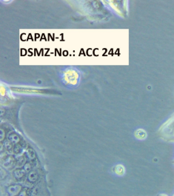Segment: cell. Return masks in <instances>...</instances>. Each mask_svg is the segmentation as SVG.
Returning <instances> with one entry per match:
<instances>
[{"label":"cell","instance_id":"cell-6","mask_svg":"<svg viewBox=\"0 0 174 196\" xmlns=\"http://www.w3.org/2000/svg\"><path fill=\"white\" fill-rule=\"evenodd\" d=\"M27 156H28V158H29L30 160H33L36 158L35 152H34L31 148H29L27 150Z\"/></svg>","mask_w":174,"mask_h":196},{"label":"cell","instance_id":"cell-4","mask_svg":"<svg viewBox=\"0 0 174 196\" xmlns=\"http://www.w3.org/2000/svg\"><path fill=\"white\" fill-rule=\"evenodd\" d=\"M9 139H10V141H11L12 143L18 144L19 142L20 138H19V136H18L16 133H12L9 136Z\"/></svg>","mask_w":174,"mask_h":196},{"label":"cell","instance_id":"cell-9","mask_svg":"<svg viewBox=\"0 0 174 196\" xmlns=\"http://www.w3.org/2000/svg\"><path fill=\"white\" fill-rule=\"evenodd\" d=\"M18 196H30V195H28V192L26 190H21V192L19 194V195Z\"/></svg>","mask_w":174,"mask_h":196},{"label":"cell","instance_id":"cell-3","mask_svg":"<svg viewBox=\"0 0 174 196\" xmlns=\"http://www.w3.org/2000/svg\"><path fill=\"white\" fill-rule=\"evenodd\" d=\"M38 178H39V175L37 173V172L35 171L30 172L28 175V181H29L30 183H35L36 181L38 180Z\"/></svg>","mask_w":174,"mask_h":196},{"label":"cell","instance_id":"cell-5","mask_svg":"<svg viewBox=\"0 0 174 196\" xmlns=\"http://www.w3.org/2000/svg\"><path fill=\"white\" fill-rule=\"evenodd\" d=\"M136 136L139 139H143V138L146 137V133L144 130H142V129H139V130L136 131Z\"/></svg>","mask_w":174,"mask_h":196},{"label":"cell","instance_id":"cell-11","mask_svg":"<svg viewBox=\"0 0 174 196\" xmlns=\"http://www.w3.org/2000/svg\"><path fill=\"white\" fill-rule=\"evenodd\" d=\"M1 133H2V140L4 139V136H5L4 130H2H2H1Z\"/></svg>","mask_w":174,"mask_h":196},{"label":"cell","instance_id":"cell-7","mask_svg":"<svg viewBox=\"0 0 174 196\" xmlns=\"http://www.w3.org/2000/svg\"><path fill=\"white\" fill-rule=\"evenodd\" d=\"M30 169H31V165L29 163H27L26 164L24 165V170H25L26 172H30Z\"/></svg>","mask_w":174,"mask_h":196},{"label":"cell","instance_id":"cell-2","mask_svg":"<svg viewBox=\"0 0 174 196\" xmlns=\"http://www.w3.org/2000/svg\"><path fill=\"white\" fill-rule=\"evenodd\" d=\"M25 170L24 169H17L14 172V176L16 179L21 180L25 175Z\"/></svg>","mask_w":174,"mask_h":196},{"label":"cell","instance_id":"cell-1","mask_svg":"<svg viewBox=\"0 0 174 196\" xmlns=\"http://www.w3.org/2000/svg\"><path fill=\"white\" fill-rule=\"evenodd\" d=\"M21 192V186L19 184L11 185L7 189V192L10 196H16Z\"/></svg>","mask_w":174,"mask_h":196},{"label":"cell","instance_id":"cell-10","mask_svg":"<svg viewBox=\"0 0 174 196\" xmlns=\"http://www.w3.org/2000/svg\"><path fill=\"white\" fill-rule=\"evenodd\" d=\"M5 147H6V148L8 149V150H10V149L12 147L11 144H10V142H8V144H5Z\"/></svg>","mask_w":174,"mask_h":196},{"label":"cell","instance_id":"cell-8","mask_svg":"<svg viewBox=\"0 0 174 196\" xmlns=\"http://www.w3.org/2000/svg\"><path fill=\"white\" fill-rule=\"evenodd\" d=\"M14 152H15V153H17V154H18V153H19V152H21V147L19 146V145H16L15 147H14Z\"/></svg>","mask_w":174,"mask_h":196}]
</instances>
